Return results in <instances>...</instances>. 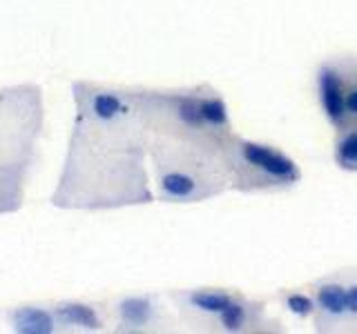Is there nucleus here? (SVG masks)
I'll list each match as a JSON object with an SVG mask.
<instances>
[{
    "label": "nucleus",
    "instance_id": "obj_1",
    "mask_svg": "<svg viewBox=\"0 0 357 334\" xmlns=\"http://www.w3.org/2000/svg\"><path fill=\"white\" fill-rule=\"evenodd\" d=\"M74 122L52 203L65 209H119L152 203L150 132L130 87L72 85Z\"/></svg>",
    "mask_w": 357,
    "mask_h": 334
},
{
    "label": "nucleus",
    "instance_id": "obj_2",
    "mask_svg": "<svg viewBox=\"0 0 357 334\" xmlns=\"http://www.w3.org/2000/svg\"><path fill=\"white\" fill-rule=\"evenodd\" d=\"M150 134L223 152L234 136V122L226 98L215 85L148 89L132 87Z\"/></svg>",
    "mask_w": 357,
    "mask_h": 334
},
{
    "label": "nucleus",
    "instance_id": "obj_3",
    "mask_svg": "<svg viewBox=\"0 0 357 334\" xmlns=\"http://www.w3.org/2000/svg\"><path fill=\"white\" fill-rule=\"evenodd\" d=\"M148 159L159 203H206L230 189L223 152L150 134Z\"/></svg>",
    "mask_w": 357,
    "mask_h": 334
},
{
    "label": "nucleus",
    "instance_id": "obj_4",
    "mask_svg": "<svg viewBox=\"0 0 357 334\" xmlns=\"http://www.w3.org/2000/svg\"><path fill=\"white\" fill-rule=\"evenodd\" d=\"M43 129V98L31 85L0 94V214L16 212L25 198Z\"/></svg>",
    "mask_w": 357,
    "mask_h": 334
},
{
    "label": "nucleus",
    "instance_id": "obj_5",
    "mask_svg": "<svg viewBox=\"0 0 357 334\" xmlns=\"http://www.w3.org/2000/svg\"><path fill=\"white\" fill-rule=\"evenodd\" d=\"M230 189L239 194H282L295 189L304 172L299 163L273 143L234 134L223 150Z\"/></svg>",
    "mask_w": 357,
    "mask_h": 334
},
{
    "label": "nucleus",
    "instance_id": "obj_6",
    "mask_svg": "<svg viewBox=\"0 0 357 334\" xmlns=\"http://www.w3.org/2000/svg\"><path fill=\"white\" fill-rule=\"evenodd\" d=\"M317 301V332H357V265L317 276L310 283Z\"/></svg>",
    "mask_w": 357,
    "mask_h": 334
},
{
    "label": "nucleus",
    "instance_id": "obj_7",
    "mask_svg": "<svg viewBox=\"0 0 357 334\" xmlns=\"http://www.w3.org/2000/svg\"><path fill=\"white\" fill-rule=\"evenodd\" d=\"M239 292L241 289L237 287H219V285L181 287V289H170L167 292V301L172 303L183 326L212 332L219 315L237 299Z\"/></svg>",
    "mask_w": 357,
    "mask_h": 334
},
{
    "label": "nucleus",
    "instance_id": "obj_8",
    "mask_svg": "<svg viewBox=\"0 0 357 334\" xmlns=\"http://www.w3.org/2000/svg\"><path fill=\"white\" fill-rule=\"evenodd\" d=\"M346 85H349V63L344 56L324 58L315 70V96L321 116L328 125L340 132L349 125L346 114Z\"/></svg>",
    "mask_w": 357,
    "mask_h": 334
},
{
    "label": "nucleus",
    "instance_id": "obj_9",
    "mask_svg": "<svg viewBox=\"0 0 357 334\" xmlns=\"http://www.w3.org/2000/svg\"><path fill=\"white\" fill-rule=\"evenodd\" d=\"M116 332H154L170 323L165 303L156 292H134L119 296L109 308Z\"/></svg>",
    "mask_w": 357,
    "mask_h": 334
},
{
    "label": "nucleus",
    "instance_id": "obj_10",
    "mask_svg": "<svg viewBox=\"0 0 357 334\" xmlns=\"http://www.w3.org/2000/svg\"><path fill=\"white\" fill-rule=\"evenodd\" d=\"M54 315L61 323V330L100 332L107 326L103 310L87 301H61L54 305Z\"/></svg>",
    "mask_w": 357,
    "mask_h": 334
},
{
    "label": "nucleus",
    "instance_id": "obj_11",
    "mask_svg": "<svg viewBox=\"0 0 357 334\" xmlns=\"http://www.w3.org/2000/svg\"><path fill=\"white\" fill-rule=\"evenodd\" d=\"M7 321L9 328L18 334H54L61 330L54 308L45 305H18L9 312Z\"/></svg>",
    "mask_w": 357,
    "mask_h": 334
},
{
    "label": "nucleus",
    "instance_id": "obj_12",
    "mask_svg": "<svg viewBox=\"0 0 357 334\" xmlns=\"http://www.w3.org/2000/svg\"><path fill=\"white\" fill-rule=\"evenodd\" d=\"M275 303L299 323H312L317 312V301L310 285L306 287H279L275 292Z\"/></svg>",
    "mask_w": 357,
    "mask_h": 334
},
{
    "label": "nucleus",
    "instance_id": "obj_13",
    "mask_svg": "<svg viewBox=\"0 0 357 334\" xmlns=\"http://www.w3.org/2000/svg\"><path fill=\"white\" fill-rule=\"evenodd\" d=\"M333 163L337 170L357 174V122L335 132L333 138Z\"/></svg>",
    "mask_w": 357,
    "mask_h": 334
},
{
    "label": "nucleus",
    "instance_id": "obj_14",
    "mask_svg": "<svg viewBox=\"0 0 357 334\" xmlns=\"http://www.w3.org/2000/svg\"><path fill=\"white\" fill-rule=\"evenodd\" d=\"M346 63H349V54H346ZM346 114H349V125L357 122V74L349 63V85H346Z\"/></svg>",
    "mask_w": 357,
    "mask_h": 334
},
{
    "label": "nucleus",
    "instance_id": "obj_15",
    "mask_svg": "<svg viewBox=\"0 0 357 334\" xmlns=\"http://www.w3.org/2000/svg\"><path fill=\"white\" fill-rule=\"evenodd\" d=\"M349 63H351V67H353V72L357 74V56L349 54Z\"/></svg>",
    "mask_w": 357,
    "mask_h": 334
}]
</instances>
